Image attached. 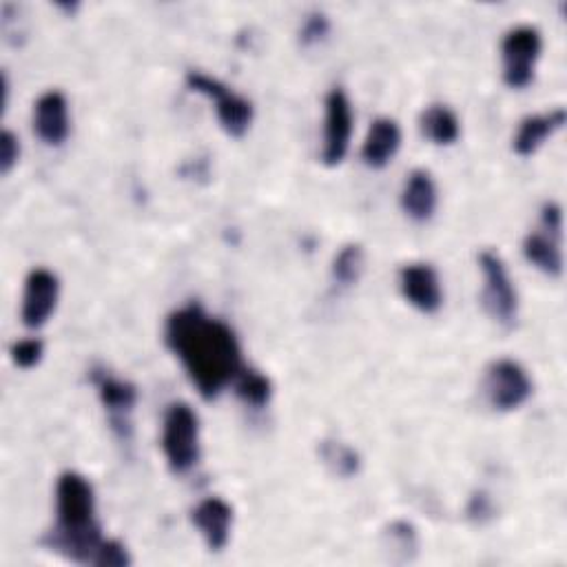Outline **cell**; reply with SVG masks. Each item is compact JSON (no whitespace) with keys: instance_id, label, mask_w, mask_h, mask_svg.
I'll return each mask as SVG.
<instances>
[{"instance_id":"obj_1","label":"cell","mask_w":567,"mask_h":567,"mask_svg":"<svg viewBox=\"0 0 567 567\" xmlns=\"http://www.w3.org/2000/svg\"><path fill=\"white\" fill-rule=\"evenodd\" d=\"M165 342L204 399H215L244 368L235 333L198 304L167 320Z\"/></svg>"},{"instance_id":"obj_2","label":"cell","mask_w":567,"mask_h":567,"mask_svg":"<svg viewBox=\"0 0 567 567\" xmlns=\"http://www.w3.org/2000/svg\"><path fill=\"white\" fill-rule=\"evenodd\" d=\"M43 543L76 563H91L102 545L91 483L78 472H63L56 483V525Z\"/></svg>"},{"instance_id":"obj_3","label":"cell","mask_w":567,"mask_h":567,"mask_svg":"<svg viewBox=\"0 0 567 567\" xmlns=\"http://www.w3.org/2000/svg\"><path fill=\"white\" fill-rule=\"evenodd\" d=\"M163 451L176 475H187L200 462V421L189 403L169 405L163 425Z\"/></svg>"},{"instance_id":"obj_4","label":"cell","mask_w":567,"mask_h":567,"mask_svg":"<svg viewBox=\"0 0 567 567\" xmlns=\"http://www.w3.org/2000/svg\"><path fill=\"white\" fill-rule=\"evenodd\" d=\"M479 266L483 273V309L497 324L512 329L519 313V298L503 259L492 251H483Z\"/></svg>"},{"instance_id":"obj_5","label":"cell","mask_w":567,"mask_h":567,"mask_svg":"<svg viewBox=\"0 0 567 567\" xmlns=\"http://www.w3.org/2000/svg\"><path fill=\"white\" fill-rule=\"evenodd\" d=\"M187 85H189V89L215 100L218 120L229 135L242 137L251 129V122H253L251 100H246L244 96H237L226 85H222L220 80H215L202 71H189Z\"/></svg>"},{"instance_id":"obj_6","label":"cell","mask_w":567,"mask_h":567,"mask_svg":"<svg viewBox=\"0 0 567 567\" xmlns=\"http://www.w3.org/2000/svg\"><path fill=\"white\" fill-rule=\"evenodd\" d=\"M541 34L536 27L521 25L505 34L503 54V80L512 89H525L534 80V67L541 56Z\"/></svg>"},{"instance_id":"obj_7","label":"cell","mask_w":567,"mask_h":567,"mask_svg":"<svg viewBox=\"0 0 567 567\" xmlns=\"http://www.w3.org/2000/svg\"><path fill=\"white\" fill-rule=\"evenodd\" d=\"M488 401L499 412L521 408L532 397V381L521 364L512 359H499L490 364L483 381Z\"/></svg>"},{"instance_id":"obj_8","label":"cell","mask_w":567,"mask_h":567,"mask_svg":"<svg viewBox=\"0 0 567 567\" xmlns=\"http://www.w3.org/2000/svg\"><path fill=\"white\" fill-rule=\"evenodd\" d=\"M91 381L98 388V397L109 414V423H111L113 433L118 435L120 442H129L131 433H133L131 414L137 403L135 386L109 375L107 370H93Z\"/></svg>"},{"instance_id":"obj_9","label":"cell","mask_w":567,"mask_h":567,"mask_svg":"<svg viewBox=\"0 0 567 567\" xmlns=\"http://www.w3.org/2000/svg\"><path fill=\"white\" fill-rule=\"evenodd\" d=\"M353 135V111L351 100L342 89H333L326 96V126H324V149L322 163L337 167L351 147Z\"/></svg>"},{"instance_id":"obj_10","label":"cell","mask_w":567,"mask_h":567,"mask_svg":"<svg viewBox=\"0 0 567 567\" xmlns=\"http://www.w3.org/2000/svg\"><path fill=\"white\" fill-rule=\"evenodd\" d=\"M399 287L403 298L421 313L433 315L444 304L442 281L431 264H408L399 273Z\"/></svg>"},{"instance_id":"obj_11","label":"cell","mask_w":567,"mask_h":567,"mask_svg":"<svg viewBox=\"0 0 567 567\" xmlns=\"http://www.w3.org/2000/svg\"><path fill=\"white\" fill-rule=\"evenodd\" d=\"M60 284L58 277L47 268H36L27 275L23 296V324L27 329H41L47 324L58 304Z\"/></svg>"},{"instance_id":"obj_12","label":"cell","mask_w":567,"mask_h":567,"mask_svg":"<svg viewBox=\"0 0 567 567\" xmlns=\"http://www.w3.org/2000/svg\"><path fill=\"white\" fill-rule=\"evenodd\" d=\"M34 131L49 147H60L69 135V104L60 91H47L34 109Z\"/></svg>"},{"instance_id":"obj_13","label":"cell","mask_w":567,"mask_h":567,"mask_svg":"<svg viewBox=\"0 0 567 567\" xmlns=\"http://www.w3.org/2000/svg\"><path fill=\"white\" fill-rule=\"evenodd\" d=\"M196 527L204 536L207 545L211 552H222L231 538V527H233V508L218 499H204L191 514Z\"/></svg>"},{"instance_id":"obj_14","label":"cell","mask_w":567,"mask_h":567,"mask_svg":"<svg viewBox=\"0 0 567 567\" xmlns=\"http://www.w3.org/2000/svg\"><path fill=\"white\" fill-rule=\"evenodd\" d=\"M401 147V129L392 118H377L366 135L362 158L373 169H383Z\"/></svg>"},{"instance_id":"obj_15","label":"cell","mask_w":567,"mask_h":567,"mask_svg":"<svg viewBox=\"0 0 567 567\" xmlns=\"http://www.w3.org/2000/svg\"><path fill=\"white\" fill-rule=\"evenodd\" d=\"M437 185L429 171H412L401 193V207L414 222H429L437 211Z\"/></svg>"},{"instance_id":"obj_16","label":"cell","mask_w":567,"mask_h":567,"mask_svg":"<svg viewBox=\"0 0 567 567\" xmlns=\"http://www.w3.org/2000/svg\"><path fill=\"white\" fill-rule=\"evenodd\" d=\"M565 124V111L563 109H554L549 113H543V115H530L521 122L519 126V133L514 137V152L523 158L536 154L541 149L543 142L554 133L558 131L560 126Z\"/></svg>"},{"instance_id":"obj_17","label":"cell","mask_w":567,"mask_h":567,"mask_svg":"<svg viewBox=\"0 0 567 567\" xmlns=\"http://www.w3.org/2000/svg\"><path fill=\"white\" fill-rule=\"evenodd\" d=\"M525 259L543 270L549 277H560L563 273V253H560V237L543 231L530 233L523 242Z\"/></svg>"},{"instance_id":"obj_18","label":"cell","mask_w":567,"mask_h":567,"mask_svg":"<svg viewBox=\"0 0 567 567\" xmlns=\"http://www.w3.org/2000/svg\"><path fill=\"white\" fill-rule=\"evenodd\" d=\"M421 131L423 135L433 140L435 145L448 147L455 145L459 140V118L455 115V111H451L444 104H433L421 113Z\"/></svg>"},{"instance_id":"obj_19","label":"cell","mask_w":567,"mask_h":567,"mask_svg":"<svg viewBox=\"0 0 567 567\" xmlns=\"http://www.w3.org/2000/svg\"><path fill=\"white\" fill-rule=\"evenodd\" d=\"M235 394L251 408H264L273 397V383L266 375L253 368H242L235 377Z\"/></svg>"},{"instance_id":"obj_20","label":"cell","mask_w":567,"mask_h":567,"mask_svg":"<svg viewBox=\"0 0 567 567\" xmlns=\"http://www.w3.org/2000/svg\"><path fill=\"white\" fill-rule=\"evenodd\" d=\"M320 457H322L324 466L340 479L355 477L359 472V466H362L359 455L342 442H331V440L322 442L320 444Z\"/></svg>"},{"instance_id":"obj_21","label":"cell","mask_w":567,"mask_h":567,"mask_svg":"<svg viewBox=\"0 0 567 567\" xmlns=\"http://www.w3.org/2000/svg\"><path fill=\"white\" fill-rule=\"evenodd\" d=\"M364 264H366L364 248L359 244H348L335 255L333 279L340 284V287H353L364 273Z\"/></svg>"},{"instance_id":"obj_22","label":"cell","mask_w":567,"mask_h":567,"mask_svg":"<svg viewBox=\"0 0 567 567\" xmlns=\"http://www.w3.org/2000/svg\"><path fill=\"white\" fill-rule=\"evenodd\" d=\"M386 545L392 549V554L399 556V560H408L416 552V532L408 521H394L386 530Z\"/></svg>"},{"instance_id":"obj_23","label":"cell","mask_w":567,"mask_h":567,"mask_svg":"<svg viewBox=\"0 0 567 567\" xmlns=\"http://www.w3.org/2000/svg\"><path fill=\"white\" fill-rule=\"evenodd\" d=\"M129 563H131V556L120 541H102L93 560V565H100V567H126Z\"/></svg>"},{"instance_id":"obj_24","label":"cell","mask_w":567,"mask_h":567,"mask_svg":"<svg viewBox=\"0 0 567 567\" xmlns=\"http://www.w3.org/2000/svg\"><path fill=\"white\" fill-rule=\"evenodd\" d=\"M43 351L41 340H23L12 346V359L19 368H34L43 359Z\"/></svg>"},{"instance_id":"obj_25","label":"cell","mask_w":567,"mask_h":567,"mask_svg":"<svg viewBox=\"0 0 567 567\" xmlns=\"http://www.w3.org/2000/svg\"><path fill=\"white\" fill-rule=\"evenodd\" d=\"M329 30H331L329 19H326L324 14H320V12H315V14H311V16L304 21V25H302V34H300V41H302V45H304V47L318 45L320 41H324V38L329 36Z\"/></svg>"},{"instance_id":"obj_26","label":"cell","mask_w":567,"mask_h":567,"mask_svg":"<svg viewBox=\"0 0 567 567\" xmlns=\"http://www.w3.org/2000/svg\"><path fill=\"white\" fill-rule=\"evenodd\" d=\"M19 156H21L19 137L12 131H3V135H0V171L8 176L19 163Z\"/></svg>"},{"instance_id":"obj_27","label":"cell","mask_w":567,"mask_h":567,"mask_svg":"<svg viewBox=\"0 0 567 567\" xmlns=\"http://www.w3.org/2000/svg\"><path fill=\"white\" fill-rule=\"evenodd\" d=\"M492 514H494V508L490 497L486 492H475L468 503V516L477 523H486L488 519H492Z\"/></svg>"}]
</instances>
